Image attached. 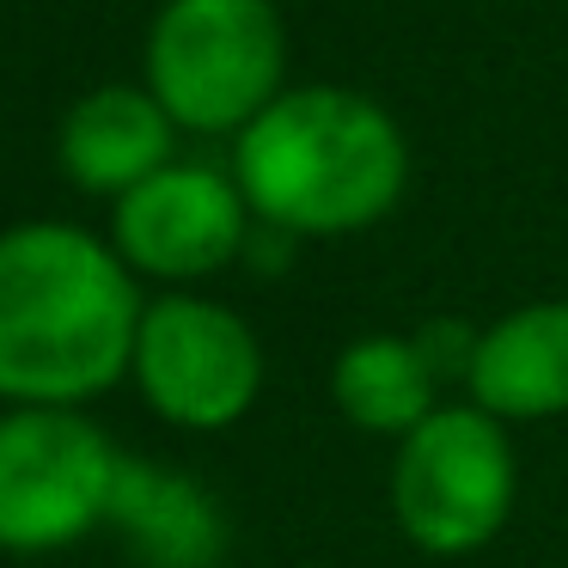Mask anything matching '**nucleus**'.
Segmentation results:
<instances>
[{
    "label": "nucleus",
    "mask_w": 568,
    "mask_h": 568,
    "mask_svg": "<svg viewBox=\"0 0 568 568\" xmlns=\"http://www.w3.org/2000/svg\"><path fill=\"white\" fill-rule=\"evenodd\" d=\"M141 300L116 245L62 221L0 233V397L74 409L135 361Z\"/></svg>",
    "instance_id": "nucleus-1"
},
{
    "label": "nucleus",
    "mask_w": 568,
    "mask_h": 568,
    "mask_svg": "<svg viewBox=\"0 0 568 568\" xmlns=\"http://www.w3.org/2000/svg\"><path fill=\"white\" fill-rule=\"evenodd\" d=\"M409 148L373 99L343 87L282 92L239 129L233 184L251 214L294 239H343L404 196Z\"/></svg>",
    "instance_id": "nucleus-2"
},
{
    "label": "nucleus",
    "mask_w": 568,
    "mask_h": 568,
    "mask_svg": "<svg viewBox=\"0 0 568 568\" xmlns=\"http://www.w3.org/2000/svg\"><path fill=\"white\" fill-rule=\"evenodd\" d=\"M282 19L270 0H165L148 38V92L178 129H245L282 99Z\"/></svg>",
    "instance_id": "nucleus-3"
},
{
    "label": "nucleus",
    "mask_w": 568,
    "mask_h": 568,
    "mask_svg": "<svg viewBox=\"0 0 568 568\" xmlns=\"http://www.w3.org/2000/svg\"><path fill=\"white\" fill-rule=\"evenodd\" d=\"M116 446L80 409L0 416V550H62L111 519Z\"/></svg>",
    "instance_id": "nucleus-4"
},
{
    "label": "nucleus",
    "mask_w": 568,
    "mask_h": 568,
    "mask_svg": "<svg viewBox=\"0 0 568 568\" xmlns=\"http://www.w3.org/2000/svg\"><path fill=\"white\" fill-rule=\"evenodd\" d=\"M397 526L428 556H465L507 526L514 446L489 409H434L404 434L392 470Z\"/></svg>",
    "instance_id": "nucleus-5"
},
{
    "label": "nucleus",
    "mask_w": 568,
    "mask_h": 568,
    "mask_svg": "<svg viewBox=\"0 0 568 568\" xmlns=\"http://www.w3.org/2000/svg\"><path fill=\"white\" fill-rule=\"evenodd\" d=\"M129 373L141 379L148 404L178 428H226L257 404L263 385V348L245 331V318L214 300L178 294L141 312L135 361Z\"/></svg>",
    "instance_id": "nucleus-6"
},
{
    "label": "nucleus",
    "mask_w": 568,
    "mask_h": 568,
    "mask_svg": "<svg viewBox=\"0 0 568 568\" xmlns=\"http://www.w3.org/2000/svg\"><path fill=\"white\" fill-rule=\"evenodd\" d=\"M245 196L214 165H165L116 202V257L160 282H196L245 251Z\"/></svg>",
    "instance_id": "nucleus-7"
},
{
    "label": "nucleus",
    "mask_w": 568,
    "mask_h": 568,
    "mask_svg": "<svg viewBox=\"0 0 568 568\" xmlns=\"http://www.w3.org/2000/svg\"><path fill=\"white\" fill-rule=\"evenodd\" d=\"M477 409L495 422H538L568 409V300L507 312L477 336L465 361Z\"/></svg>",
    "instance_id": "nucleus-8"
},
{
    "label": "nucleus",
    "mask_w": 568,
    "mask_h": 568,
    "mask_svg": "<svg viewBox=\"0 0 568 568\" xmlns=\"http://www.w3.org/2000/svg\"><path fill=\"white\" fill-rule=\"evenodd\" d=\"M178 123L153 92L135 87H99L68 111L62 123V172L92 196L123 202L135 184L172 165Z\"/></svg>",
    "instance_id": "nucleus-9"
},
{
    "label": "nucleus",
    "mask_w": 568,
    "mask_h": 568,
    "mask_svg": "<svg viewBox=\"0 0 568 568\" xmlns=\"http://www.w3.org/2000/svg\"><path fill=\"white\" fill-rule=\"evenodd\" d=\"M111 519L153 568H209L221 556V514L184 477H165L160 465L123 458V477L111 495Z\"/></svg>",
    "instance_id": "nucleus-10"
},
{
    "label": "nucleus",
    "mask_w": 568,
    "mask_h": 568,
    "mask_svg": "<svg viewBox=\"0 0 568 568\" xmlns=\"http://www.w3.org/2000/svg\"><path fill=\"white\" fill-rule=\"evenodd\" d=\"M336 409L367 434H397L434 416V361L428 348L404 343V336H361L343 348L331 373Z\"/></svg>",
    "instance_id": "nucleus-11"
}]
</instances>
